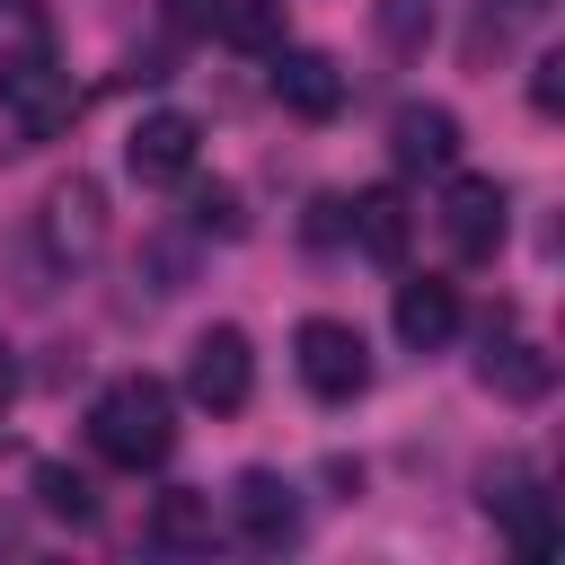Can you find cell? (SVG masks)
<instances>
[{
    "label": "cell",
    "instance_id": "1",
    "mask_svg": "<svg viewBox=\"0 0 565 565\" xmlns=\"http://www.w3.org/2000/svg\"><path fill=\"white\" fill-rule=\"evenodd\" d=\"M88 441H97V459H115V468H132V477L159 468V459L177 450V388L150 380V371L106 380L97 406H88Z\"/></svg>",
    "mask_w": 565,
    "mask_h": 565
},
{
    "label": "cell",
    "instance_id": "2",
    "mask_svg": "<svg viewBox=\"0 0 565 565\" xmlns=\"http://www.w3.org/2000/svg\"><path fill=\"white\" fill-rule=\"evenodd\" d=\"M0 115L18 124V141H9V150L53 141V132H71V115H79V88H71V71L53 62L35 0L18 9V53H0Z\"/></svg>",
    "mask_w": 565,
    "mask_h": 565
},
{
    "label": "cell",
    "instance_id": "3",
    "mask_svg": "<svg viewBox=\"0 0 565 565\" xmlns=\"http://www.w3.org/2000/svg\"><path fill=\"white\" fill-rule=\"evenodd\" d=\"M291 362H300V388L318 406H353L371 388V344L353 318H300L291 327Z\"/></svg>",
    "mask_w": 565,
    "mask_h": 565
},
{
    "label": "cell",
    "instance_id": "4",
    "mask_svg": "<svg viewBox=\"0 0 565 565\" xmlns=\"http://www.w3.org/2000/svg\"><path fill=\"white\" fill-rule=\"evenodd\" d=\"M477 503L512 530V547L539 565V556H556V503H547V486H539V468L530 459H494L486 477H477Z\"/></svg>",
    "mask_w": 565,
    "mask_h": 565
},
{
    "label": "cell",
    "instance_id": "5",
    "mask_svg": "<svg viewBox=\"0 0 565 565\" xmlns=\"http://www.w3.org/2000/svg\"><path fill=\"white\" fill-rule=\"evenodd\" d=\"M185 397L212 406V415H238V406L256 397V344H247V327H203V335H194V353H185Z\"/></svg>",
    "mask_w": 565,
    "mask_h": 565
},
{
    "label": "cell",
    "instance_id": "6",
    "mask_svg": "<svg viewBox=\"0 0 565 565\" xmlns=\"http://www.w3.org/2000/svg\"><path fill=\"white\" fill-rule=\"evenodd\" d=\"M230 521H238V539L256 556H282V547H300V486L282 468H247L230 486Z\"/></svg>",
    "mask_w": 565,
    "mask_h": 565
},
{
    "label": "cell",
    "instance_id": "7",
    "mask_svg": "<svg viewBox=\"0 0 565 565\" xmlns=\"http://www.w3.org/2000/svg\"><path fill=\"white\" fill-rule=\"evenodd\" d=\"M503 230H512V194H503L494 177H450V194H441V238H450V256H459V265H486V256L503 247Z\"/></svg>",
    "mask_w": 565,
    "mask_h": 565
},
{
    "label": "cell",
    "instance_id": "8",
    "mask_svg": "<svg viewBox=\"0 0 565 565\" xmlns=\"http://www.w3.org/2000/svg\"><path fill=\"white\" fill-rule=\"evenodd\" d=\"M35 230H44V256H53V265H88V256L106 247V194H97V177L71 168V177L44 194Z\"/></svg>",
    "mask_w": 565,
    "mask_h": 565
},
{
    "label": "cell",
    "instance_id": "9",
    "mask_svg": "<svg viewBox=\"0 0 565 565\" xmlns=\"http://www.w3.org/2000/svg\"><path fill=\"white\" fill-rule=\"evenodd\" d=\"M477 380L494 388V397H512V406H539L547 388H556V362L521 335V318L512 309H494L486 318V353H477Z\"/></svg>",
    "mask_w": 565,
    "mask_h": 565
},
{
    "label": "cell",
    "instance_id": "10",
    "mask_svg": "<svg viewBox=\"0 0 565 565\" xmlns=\"http://www.w3.org/2000/svg\"><path fill=\"white\" fill-rule=\"evenodd\" d=\"M194 159H203V124L177 115V106H159V115H141L124 132V168L141 185H177V177H194Z\"/></svg>",
    "mask_w": 565,
    "mask_h": 565
},
{
    "label": "cell",
    "instance_id": "11",
    "mask_svg": "<svg viewBox=\"0 0 565 565\" xmlns=\"http://www.w3.org/2000/svg\"><path fill=\"white\" fill-rule=\"evenodd\" d=\"M274 97H282L291 115L327 124V115L344 106V71H335V53H309V44H274Z\"/></svg>",
    "mask_w": 565,
    "mask_h": 565
},
{
    "label": "cell",
    "instance_id": "12",
    "mask_svg": "<svg viewBox=\"0 0 565 565\" xmlns=\"http://www.w3.org/2000/svg\"><path fill=\"white\" fill-rule=\"evenodd\" d=\"M388 159L450 177V168H459V115H450V106H424V97L397 106V115H388Z\"/></svg>",
    "mask_w": 565,
    "mask_h": 565
},
{
    "label": "cell",
    "instance_id": "13",
    "mask_svg": "<svg viewBox=\"0 0 565 565\" xmlns=\"http://www.w3.org/2000/svg\"><path fill=\"white\" fill-rule=\"evenodd\" d=\"M450 335H459V282L406 274V282H397V344H406V353H441Z\"/></svg>",
    "mask_w": 565,
    "mask_h": 565
},
{
    "label": "cell",
    "instance_id": "14",
    "mask_svg": "<svg viewBox=\"0 0 565 565\" xmlns=\"http://www.w3.org/2000/svg\"><path fill=\"white\" fill-rule=\"evenodd\" d=\"M141 539H150V547H168V556H212V539H221V512H212V494H203V486H168V494L150 503Z\"/></svg>",
    "mask_w": 565,
    "mask_h": 565
},
{
    "label": "cell",
    "instance_id": "15",
    "mask_svg": "<svg viewBox=\"0 0 565 565\" xmlns=\"http://www.w3.org/2000/svg\"><path fill=\"white\" fill-rule=\"evenodd\" d=\"M344 212H353V247H362L371 265H406L415 221H406V194H397V185H362Z\"/></svg>",
    "mask_w": 565,
    "mask_h": 565
},
{
    "label": "cell",
    "instance_id": "16",
    "mask_svg": "<svg viewBox=\"0 0 565 565\" xmlns=\"http://www.w3.org/2000/svg\"><path fill=\"white\" fill-rule=\"evenodd\" d=\"M26 486H35V503H44L53 521H71V530H97V486H88L71 459H35V477H26Z\"/></svg>",
    "mask_w": 565,
    "mask_h": 565
},
{
    "label": "cell",
    "instance_id": "17",
    "mask_svg": "<svg viewBox=\"0 0 565 565\" xmlns=\"http://www.w3.org/2000/svg\"><path fill=\"white\" fill-rule=\"evenodd\" d=\"M212 26L238 53H274L282 44V0H212Z\"/></svg>",
    "mask_w": 565,
    "mask_h": 565
},
{
    "label": "cell",
    "instance_id": "18",
    "mask_svg": "<svg viewBox=\"0 0 565 565\" xmlns=\"http://www.w3.org/2000/svg\"><path fill=\"white\" fill-rule=\"evenodd\" d=\"M194 230L203 238H247V212H238V185H194Z\"/></svg>",
    "mask_w": 565,
    "mask_h": 565
},
{
    "label": "cell",
    "instance_id": "19",
    "mask_svg": "<svg viewBox=\"0 0 565 565\" xmlns=\"http://www.w3.org/2000/svg\"><path fill=\"white\" fill-rule=\"evenodd\" d=\"M380 35H388V44H406V53H415V44H424V35H433V9H415V0H380Z\"/></svg>",
    "mask_w": 565,
    "mask_h": 565
},
{
    "label": "cell",
    "instance_id": "20",
    "mask_svg": "<svg viewBox=\"0 0 565 565\" xmlns=\"http://www.w3.org/2000/svg\"><path fill=\"white\" fill-rule=\"evenodd\" d=\"M530 106H539V115L565 106V53H539V62H530Z\"/></svg>",
    "mask_w": 565,
    "mask_h": 565
},
{
    "label": "cell",
    "instance_id": "21",
    "mask_svg": "<svg viewBox=\"0 0 565 565\" xmlns=\"http://www.w3.org/2000/svg\"><path fill=\"white\" fill-rule=\"evenodd\" d=\"M18 388H26V371H18V353H9V344H0V415H9V406H18Z\"/></svg>",
    "mask_w": 565,
    "mask_h": 565
},
{
    "label": "cell",
    "instance_id": "22",
    "mask_svg": "<svg viewBox=\"0 0 565 565\" xmlns=\"http://www.w3.org/2000/svg\"><path fill=\"white\" fill-rule=\"evenodd\" d=\"M556 0H503V26H530V18H547Z\"/></svg>",
    "mask_w": 565,
    "mask_h": 565
},
{
    "label": "cell",
    "instance_id": "23",
    "mask_svg": "<svg viewBox=\"0 0 565 565\" xmlns=\"http://www.w3.org/2000/svg\"><path fill=\"white\" fill-rule=\"evenodd\" d=\"M26 547V530H18V512H0V556H18Z\"/></svg>",
    "mask_w": 565,
    "mask_h": 565
}]
</instances>
